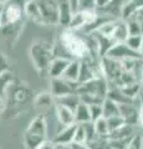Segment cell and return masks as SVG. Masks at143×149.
Instances as JSON below:
<instances>
[{
	"label": "cell",
	"mask_w": 143,
	"mask_h": 149,
	"mask_svg": "<svg viewBox=\"0 0 143 149\" xmlns=\"http://www.w3.org/2000/svg\"><path fill=\"white\" fill-rule=\"evenodd\" d=\"M6 0H0V4H3V3H5Z\"/></svg>",
	"instance_id": "obj_43"
},
{
	"label": "cell",
	"mask_w": 143,
	"mask_h": 149,
	"mask_svg": "<svg viewBox=\"0 0 143 149\" xmlns=\"http://www.w3.org/2000/svg\"><path fill=\"white\" fill-rule=\"evenodd\" d=\"M137 124H141V127L143 128V108L141 107V109L140 112H138V122Z\"/></svg>",
	"instance_id": "obj_37"
},
{
	"label": "cell",
	"mask_w": 143,
	"mask_h": 149,
	"mask_svg": "<svg viewBox=\"0 0 143 149\" xmlns=\"http://www.w3.org/2000/svg\"><path fill=\"white\" fill-rule=\"evenodd\" d=\"M81 124H82V127H84V129H85L86 144H89L90 142H92L96 137H97V134H96V130H95L93 122H92V120H89V122H84V123H81Z\"/></svg>",
	"instance_id": "obj_27"
},
{
	"label": "cell",
	"mask_w": 143,
	"mask_h": 149,
	"mask_svg": "<svg viewBox=\"0 0 143 149\" xmlns=\"http://www.w3.org/2000/svg\"><path fill=\"white\" fill-rule=\"evenodd\" d=\"M14 81V74L10 70H8V71H4L0 73V96H4V93H5L6 88L9 87V85Z\"/></svg>",
	"instance_id": "obj_24"
},
{
	"label": "cell",
	"mask_w": 143,
	"mask_h": 149,
	"mask_svg": "<svg viewBox=\"0 0 143 149\" xmlns=\"http://www.w3.org/2000/svg\"><path fill=\"white\" fill-rule=\"evenodd\" d=\"M140 52H141V55H142V58H143V42H142V47H141V51H140Z\"/></svg>",
	"instance_id": "obj_42"
},
{
	"label": "cell",
	"mask_w": 143,
	"mask_h": 149,
	"mask_svg": "<svg viewBox=\"0 0 143 149\" xmlns=\"http://www.w3.org/2000/svg\"><path fill=\"white\" fill-rule=\"evenodd\" d=\"M76 127H77V123L62 125V129L59 132V134L54 141V148H67L68 144L73 141Z\"/></svg>",
	"instance_id": "obj_10"
},
{
	"label": "cell",
	"mask_w": 143,
	"mask_h": 149,
	"mask_svg": "<svg viewBox=\"0 0 143 149\" xmlns=\"http://www.w3.org/2000/svg\"><path fill=\"white\" fill-rule=\"evenodd\" d=\"M71 60H68L66 57H59V56H55L52 58L51 63L49 66L47 73L51 76V78H57L61 77V74L65 71V68L67 67V65L70 63Z\"/></svg>",
	"instance_id": "obj_13"
},
{
	"label": "cell",
	"mask_w": 143,
	"mask_h": 149,
	"mask_svg": "<svg viewBox=\"0 0 143 149\" xmlns=\"http://www.w3.org/2000/svg\"><path fill=\"white\" fill-rule=\"evenodd\" d=\"M3 107H4V102H3V97L0 96V113H1L3 111Z\"/></svg>",
	"instance_id": "obj_41"
},
{
	"label": "cell",
	"mask_w": 143,
	"mask_h": 149,
	"mask_svg": "<svg viewBox=\"0 0 143 149\" xmlns=\"http://www.w3.org/2000/svg\"><path fill=\"white\" fill-rule=\"evenodd\" d=\"M72 9L67 0H59V25L68 26L72 19Z\"/></svg>",
	"instance_id": "obj_14"
},
{
	"label": "cell",
	"mask_w": 143,
	"mask_h": 149,
	"mask_svg": "<svg viewBox=\"0 0 143 149\" xmlns=\"http://www.w3.org/2000/svg\"><path fill=\"white\" fill-rule=\"evenodd\" d=\"M128 36V30H127V25L126 21L122 17H118L114 20V26H113V31H112V40L114 42H122L126 40V37Z\"/></svg>",
	"instance_id": "obj_15"
},
{
	"label": "cell",
	"mask_w": 143,
	"mask_h": 149,
	"mask_svg": "<svg viewBox=\"0 0 143 149\" xmlns=\"http://www.w3.org/2000/svg\"><path fill=\"white\" fill-rule=\"evenodd\" d=\"M141 88H142L141 83L140 82H135V83H131V85H127L124 87H121V90L127 97H130V98H132V100H136V97L138 96Z\"/></svg>",
	"instance_id": "obj_26"
},
{
	"label": "cell",
	"mask_w": 143,
	"mask_h": 149,
	"mask_svg": "<svg viewBox=\"0 0 143 149\" xmlns=\"http://www.w3.org/2000/svg\"><path fill=\"white\" fill-rule=\"evenodd\" d=\"M95 1H96V8H100V6L106 5L110 0H95Z\"/></svg>",
	"instance_id": "obj_38"
},
{
	"label": "cell",
	"mask_w": 143,
	"mask_h": 149,
	"mask_svg": "<svg viewBox=\"0 0 143 149\" xmlns=\"http://www.w3.org/2000/svg\"><path fill=\"white\" fill-rule=\"evenodd\" d=\"M118 114H119L118 103H116L114 101L106 97L105 101L102 102V117L103 118H110V117L118 116Z\"/></svg>",
	"instance_id": "obj_20"
},
{
	"label": "cell",
	"mask_w": 143,
	"mask_h": 149,
	"mask_svg": "<svg viewBox=\"0 0 143 149\" xmlns=\"http://www.w3.org/2000/svg\"><path fill=\"white\" fill-rule=\"evenodd\" d=\"M89 109H90V116H91L92 122L98 119L100 117H102V104H98V103L89 104Z\"/></svg>",
	"instance_id": "obj_31"
},
{
	"label": "cell",
	"mask_w": 143,
	"mask_h": 149,
	"mask_svg": "<svg viewBox=\"0 0 143 149\" xmlns=\"http://www.w3.org/2000/svg\"><path fill=\"white\" fill-rule=\"evenodd\" d=\"M54 55L68 60H82L90 56V51L86 40L77 36L70 29L61 32L59 41L54 45Z\"/></svg>",
	"instance_id": "obj_1"
},
{
	"label": "cell",
	"mask_w": 143,
	"mask_h": 149,
	"mask_svg": "<svg viewBox=\"0 0 143 149\" xmlns=\"http://www.w3.org/2000/svg\"><path fill=\"white\" fill-rule=\"evenodd\" d=\"M128 148L131 149H140L142 148V134H132V137L130 139V143H128Z\"/></svg>",
	"instance_id": "obj_33"
},
{
	"label": "cell",
	"mask_w": 143,
	"mask_h": 149,
	"mask_svg": "<svg viewBox=\"0 0 143 149\" xmlns=\"http://www.w3.org/2000/svg\"><path fill=\"white\" fill-rule=\"evenodd\" d=\"M93 125H95V130H96V134L98 137H103V138H108V134H110V128H108V124H107V120L103 117H100L98 119L93 120Z\"/></svg>",
	"instance_id": "obj_23"
},
{
	"label": "cell",
	"mask_w": 143,
	"mask_h": 149,
	"mask_svg": "<svg viewBox=\"0 0 143 149\" xmlns=\"http://www.w3.org/2000/svg\"><path fill=\"white\" fill-rule=\"evenodd\" d=\"M100 66H101V71H102L103 77L106 78V81L108 83L116 81L117 77L123 71L121 62H119L118 60L108 57V56H102V57H101Z\"/></svg>",
	"instance_id": "obj_6"
},
{
	"label": "cell",
	"mask_w": 143,
	"mask_h": 149,
	"mask_svg": "<svg viewBox=\"0 0 143 149\" xmlns=\"http://www.w3.org/2000/svg\"><path fill=\"white\" fill-rule=\"evenodd\" d=\"M56 102L60 104H62V106L68 107V108L72 109V111H75L77 104L80 103L81 101H80V96H78L76 92H72V93H68L66 96L60 97V98H56Z\"/></svg>",
	"instance_id": "obj_21"
},
{
	"label": "cell",
	"mask_w": 143,
	"mask_h": 149,
	"mask_svg": "<svg viewBox=\"0 0 143 149\" xmlns=\"http://www.w3.org/2000/svg\"><path fill=\"white\" fill-rule=\"evenodd\" d=\"M77 10H96L95 0H78Z\"/></svg>",
	"instance_id": "obj_32"
},
{
	"label": "cell",
	"mask_w": 143,
	"mask_h": 149,
	"mask_svg": "<svg viewBox=\"0 0 143 149\" xmlns=\"http://www.w3.org/2000/svg\"><path fill=\"white\" fill-rule=\"evenodd\" d=\"M30 57L39 73L47 72L54 55V45L45 40H36L30 47Z\"/></svg>",
	"instance_id": "obj_3"
},
{
	"label": "cell",
	"mask_w": 143,
	"mask_h": 149,
	"mask_svg": "<svg viewBox=\"0 0 143 149\" xmlns=\"http://www.w3.org/2000/svg\"><path fill=\"white\" fill-rule=\"evenodd\" d=\"M106 120H107V124H108V128H110V133L124 124V120L119 114L113 116V117H110V118H106Z\"/></svg>",
	"instance_id": "obj_29"
},
{
	"label": "cell",
	"mask_w": 143,
	"mask_h": 149,
	"mask_svg": "<svg viewBox=\"0 0 143 149\" xmlns=\"http://www.w3.org/2000/svg\"><path fill=\"white\" fill-rule=\"evenodd\" d=\"M1 16H3V4H0V29H1Z\"/></svg>",
	"instance_id": "obj_40"
},
{
	"label": "cell",
	"mask_w": 143,
	"mask_h": 149,
	"mask_svg": "<svg viewBox=\"0 0 143 149\" xmlns=\"http://www.w3.org/2000/svg\"><path fill=\"white\" fill-rule=\"evenodd\" d=\"M77 86V82H68L61 77L51 78V95L52 97H55V100L60 98V97L66 96L68 93L76 92Z\"/></svg>",
	"instance_id": "obj_9"
},
{
	"label": "cell",
	"mask_w": 143,
	"mask_h": 149,
	"mask_svg": "<svg viewBox=\"0 0 143 149\" xmlns=\"http://www.w3.org/2000/svg\"><path fill=\"white\" fill-rule=\"evenodd\" d=\"M9 70V61L6 58V56L0 52V73Z\"/></svg>",
	"instance_id": "obj_35"
},
{
	"label": "cell",
	"mask_w": 143,
	"mask_h": 149,
	"mask_svg": "<svg viewBox=\"0 0 143 149\" xmlns=\"http://www.w3.org/2000/svg\"><path fill=\"white\" fill-rule=\"evenodd\" d=\"M25 15L39 25H59V0H29Z\"/></svg>",
	"instance_id": "obj_2"
},
{
	"label": "cell",
	"mask_w": 143,
	"mask_h": 149,
	"mask_svg": "<svg viewBox=\"0 0 143 149\" xmlns=\"http://www.w3.org/2000/svg\"><path fill=\"white\" fill-rule=\"evenodd\" d=\"M127 46H130L132 50L135 51H141L142 47V42H143V35H128L124 40Z\"/></svg>",
	"instance_id": "obj_25"
},
{
	"label": "cell",
	"mask_w": 143,
	"mask_h": 149,
	"mask_svg": "<svg viewBox=\"0 0 143 149\" xmlns=\"http://www.w3.org/2000/svg\"><path fill=\"white\" fill-rule=\"evenodd\" d=\"M72 142H76V143H80V144H86V134H85V129L82 127L81 123H77V127L75 130V136H73V141Z\"/></svg>",
	"instance_id": "obj_30"
},
{
	"label": "cell",
	"mask_w": 143,
	"mask_h": 149,
	"mask_svg": "<svg viewBox=\"0 0 143 149\" xmlns=\"http://www.w3.org/2000/svg\"><path fill=\"white\" fill-rule=\"evenodd\" d=\"M52 103V95L51 93H41L36 98V107L38 108H47Z\"/></svg>",
	"instance_id": "obj_28"
},
{
	"label": "cell",
	"mask_w": 143,
	"mask_h": 149,
	"mask_svg": "<svg viewBox=\"0 0 143 149\" xmlns=\"http://www.w3.org/2000/svg\"><path fill=\"white\" fill-rule=\"evenodd\" d=\"M56 114H57V119L59 122L62 125H68L75 122V116H73V111L70 109L66 106H62L57 103L56 104Z\"/></svg>",
	"instance_id": "obj_16"
},
{
	"label": "cell",
	"mask_w": 143,
	"mask_h": 149,
	"mask_svg": "<svg viewBox=\"0 0 143 149\" xmlns=\"http://www.w3.org/2000/svg\"><path fill=\"white\" fill-rule=\"evenodd\" d=\"M106 97L110 98V100H112V101H114L118 104H121V103H132V102H135V100L127 97L122 92L121 88L117 87V86H114L113 88L108 87V91H107V95H106Z\"/></svg>",
	"instance_id": "obj_18"
},
{
	"label": "cell",
	"mask_w": 143,
	"mask_h": 149,
	"mask_svg": "<svg viewBox=\"0 0 143 149\" xmlns=\"http://www.w3.org/2000/svg\"><path fill=\"white\" fill-rule=\"evenodd\" d=\"M107 91H108V82L102 76L92 78V80L84 83H78L76 88L77 95H95L101 97V98H106Z\"/></svg>",
	"instance_id": "obj_5"
},
{
	"label": "cell",
	"mask_w": 143,
	"mask_h": 149,
	"mask_svg": "<svg viewBox=\"0 0 143 149\" xmlns=\"http://www.w3.org/2000/svg\"><path fill=\"white\" fill-rule=\"evenodd\" d=\"M119 107V116L123 118L124 123L135 125L138 122V112L140 109L135 106V102L132 103H121Z\"/></svg>",
	"instance_id": "obj_12"
},
{
	"label": "cell",
	"mask_w": 143,
	"mask_h": 149,
	"mask_svg": "<svg viewBox=\"0 0 143 149\" xmlns=\"http://www.w3.org/2000/svg\"><path fill=\"white\" fill-rule=\"evenodd\" d=\"M67 1H68V4H70L72 11L73 13L77 11V9H78V0H67Z\"/></svg>",
	"instance_id": "obj_36"
},
{
	"label": "cell",
	"mask_w": 143,
	"mask_h": 149,
	"mask_svg": "<svg viewBox=\"0 0 143 149\" xmlns=\"http://www.w3.org/2000/svg\"><path fill=\"white\" fill-rule=\"evenodd\" d=\"M46 120L43 116L34 118L24 134V146L29 149H39L40 144L46 141Z\"/></svg>",
	"instance_id": "obj_4"
},
{
	"label": "cell",
	"mask_w": 143,
	"mask_h": 149,
	"mask_svg": "<svg viewBox=\"0 0 143 149\" xmlns=\"http://www.w3.org/2000/svg\"><path fill=\"white\" fill-rule=\"evenodd\" d=\"M78 71H80V60H71L61 74V78L68 82H77Z\"/></svg>",
	"instance_id": "obj_17"
},
{
	"label": "cell",
	"mask_w": 143,
	"mask_h": 149,
	"mask_svg": "<svg viewBox=\"0 0 143 149\" xmlns=\"http://www.w3.org/2000/svg\"><path fill=\"white\" fill-rule=\"evenodd\" d=\"M73 116H75V122L76 123H84V122H89L91 120V116H90V109H89V104L80 102L77 104V107L73 111Z\"/></svg>",
	"instance_id": "obj_19"
},
{
	"label": "cell",
	"mask_w": 143,
	"mask_h": 149,
	"mask_svg": "<svg viewBox=\"0 0 143 149\" xmlns=\"http://www.w3.org/2000/svg\"><path fill=\"white\" fill-rule=\"evenodd\" d=\"M143 8V0H127L123 4L122 8V19H126L127 16H130L131 14H133L135 11H137L138 9Z\"/></svg>",
	"instance_id": "obj_22"
},
{
	"label": "cell",
	"mask_w": 143,
	"mask_h": 149,
	"mask_svg": "<svg viewBox=\"0 0 143 149\" xmlns=\"http://www.w3.org/2000/svg\"><path fill=\"white\" fill-rule=\"evenodd\" d=\"M105 56H108V57L118 60V61L119 60H123V58H138V60L142 58L141 52L132 50L130 46L126 45L124 41H122V42H116L107 51V54Z\"/></svg>",
	"instance_id": "obj_7"
},
{
	"label": "cell",
	"mask_w": 143,
	"mask_h": 149,
	"mask_svg": "<svg viewBox=\"0 0 143 149\" xmlns=\"http://www.w3.org/2000/svg\"><path fill=\"white\" fill-rule=\"evenodd\" d=\"M126 0H110L103 6L96 8V11L111 19H118L122 15V8Z\"/></svg>",
	"instance_id": "obj_11"
},
{
	"label": "cell",
	"mask_w": 143,
	"mask_h": 149,
	"mask_svg": "<svg viewBox=\"0 0 143 149\" xmlns=\"http://www.w3.org/2000/svg\"><path fill=\"white\" fill-rule=\"evenodd\" d=\"M127 17H131V19H133V20L137 22L138 26H140V29H141V31H142V34H143V8L138 9L137 11L131 14V15L127 16Z\"/></svg>",
	"instance_id": "obj_34"
},
{
	"label": "cell",
	"mask_w": 143,
	"mask_h": 149,
	"mask_svg": "<svg viewBox=\"0 0 143 149\" xmlns=\"http://www.w3.org/2000/svg\"><path fill=\"white\" fill-rule=\"evenodd\" d=\"M97 13L96 10H77L72 14V19L68 24L71 30H81L95 20Z\"/></svg>",
	"instance_id": "obj_8"
},
{
	"label": "cell",
	"mask_w": 143,
	"mask_h": 149,
	"mask_svg": "<svg viewBox=\"0 0 143 149\" xmlns=\"http://www.w3.org/2000/svg\"><path fill=\"white\" fill-rule=\"evenodd\" d=\"M138 98H140V103H141V107L143 108V87L141 88V91H140V93H138Z\"/></svg>",
	"instance_id": "obj_39"
}]
</instances>
